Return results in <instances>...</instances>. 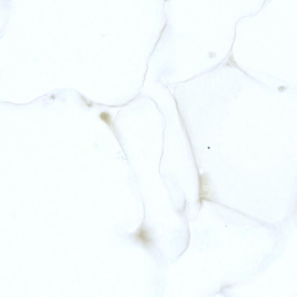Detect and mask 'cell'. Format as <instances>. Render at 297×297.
<instances>
[{"instance_id": "obj_1", "label": "cell", "mask_w": 297, "mask_h": 297, "mask_svg": "<svg viewBox=\"0 0 297 297\" xmlns=\"http://www.w3.org/2000/svg\"><path fill=\"white\" fill-rule=\"evenodd\" d=\"M135 237L144 242H149L151 240L148 231L143 226L139 229L135 235Z\"/></svg>"}, {"instance_id": "obj_2", "label": "cell", "mask_w": 297, "mask_h": 297, "mask_svg": "<svg viewBox=\"0 0 297 297\" xmlns=\"http://www.w3.org/2000/svg\"><path fill=\"white\" fill-rule=\"evenodd\" d=\"M100 118L108 125H110L111 123V116L110 115L106 112H102L100 115Z\"/></svg>"}]
</instances>
